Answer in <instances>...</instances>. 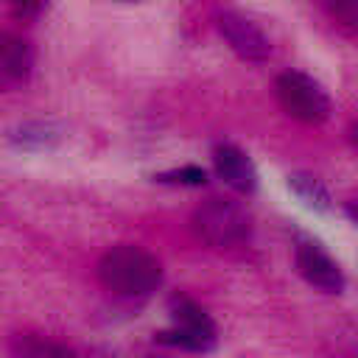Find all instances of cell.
<instances>
[{"mask_svg": "<svg viewBox=\"0 0 358 358\" xmlns=\"http://www.w3.org/2000/svg\"><path fill=\"white\" fill-rule=\"evenodd\" d=\"M98 280L117 296H145L159 288L162 266L151 252L120 243L103 252V257L98 260Z\"/></svg>", "mask_w": 358, "mask_h": 358, "instance_id": "1", "label": "cell"}, {"mask_svg": "<svg viewBox=\"0 0 358 358\" xmlns=\"http://www.w3.org/2000/svg\"><path fill=\"white\" fill-rule=\"evenodd\" d=\"M277 101L282 106V112L299 123L308 126H319L330 117L333 103L327 98V92L322 90L319 81H313L310 76L299 73V70H285L277 76Z\"/></svg>", "mask_w": 358, "mask_h": 358, "instance_id": "2", "label": "cell"}, {"mask_svg": "<svg viewBox=\"0 0 358 358\" xmlns=\"http://www.w3.org/2000/svg\"><path fill=\"white\" fill-rule=\"evenodd\" d=\"M193 229L199 232L201 241H207L210 246L227 249V246H238L249 238L252 232V218L249 213L227 199H210L207 204H201L193 213Z\"/></svg>", "mask_w": 358, "mask_h": 358, "instance_id": "3", "label": "cell"}, {"mask_svg": "<svg viewBox=\"0 0 358 358\" xmlns=\"http://www.w3.org/2000/svg\"><path fill=\"white\" fill-rule=\"evenodd\" d=\"M294 263L296 271L302 274V280L313 288H319L322 294H341L344 291V274L338 268V263L313 241H299L296 252H294Z\"/></svg>", "mask_w": 358, "mask_h": 358, "instance_id": "4", "label": "cell"}, {"mask_svg": "<svg viewBox=\"0 0 358 358\" xmlns=\"http://www.w3.org/2000/svg\"><path fill=\"white\" fill-rule=\"evenodd\" d=\"M218 31L227 39V45L243 59V62H266L271 56V42L268 36L243 14L238 11H224L218 17Z\"/></svg>", "mask_w": 358, "mask_h": 358, "instance_id": "5", "label": "cell"}, {"mask_svg": "<svg viewBox=\"0 0 358 358\" xmlns=\"http://www.w3.org/2000/svg\"><path fill=\"white\" fill-rule=\"evenodd\" d=\"M34 56L22 36L0 31V90H17L31 78Z\"/></svg>", "mask_w": 358, "mask_h": 358, "instance_id": "6", "label": "cell"}, {"mask_svg": "<svg viewBox=\"0 0 358 358\" xmlns=\"http://www.w3.org/2000/svg\"><path fill=\"white\" fill-rule=\"evenodd\" d=\"M213 165H215V173L224 179L227 187H232L235 193H255L257 168L238 145H229V143L218 145L213 151Z\"/></svg>", "mask_w": 358, "mask_h": 358, "instance_id": "7", "label": "cell"}, {"mask_svg": "<svg viewBox=\"0 0 358 358\" xmlns=\"http://www.w3.org/2000/svg\"><path fill=\"white\" fill-rule=\"evenodd\" d=\"M168 310H171V316H173V327H179V330L196 336V338L204 341L210 350L215 347V324H213L210 313H207L199 302H193V299L185 296V294H173V296L168 299Z\"/></svg>", "mask_w": 358, "mask_h": 358, "instance_id": "8", "label": "cell"}, {"mask_svg": "<svg viewBox=\"0 0 358 358\" xmlns=\"http://www.w3.org/2000/svg\"><path fill=\"white\" fill-rule=\"evenodd\" d=\"M64 137V129L53 120H28L22 126H17L8 140L17 145V148H28V151H42V148H53L59 145Z\"/></svg>", "mask_w": 358, "mask_h": 358, "instance_id": "9", "label": "cell"}, {"mask_svg": "<svg viewBox=\"0 0 358 358\" xmlns=\"http://www.w3.org/2000/svg\"><path fill=\"white\" fill-rule=\"evenodd\" d=\"M288 187L294 190V196L313 213H330L333 210V199L327 193V187L313 176V173H288Z\"/></svg>", "mask_w": 358, "mask_h": 358, "instance_id": "10", "label": "cell"}, {"mask_svg": "<svg viewBox=\"0 0 358 358\" xmlns=\"http://www.w3.org/2000/svg\"><path fill=\"white\" fill-rule=\"evenodd\" d=\"M327 14L350 34L358 31V0H324Z\"/></svg>", "mask_w": 358, "mask_h": 358, "instance_id": "11", "label": "cell"}, {"mask_svg": "<svg viewBox=\"0 0 358 358\" xmlns=\"http://www.w3.org/2000/svg\"><path fill=\"white\" fill-rule=\"evenodd\" d=\"M22 358H76L73 350L56 341H39V338H25L22 341Z\"/></svg>", "mask_w": 358, "mask_h": 358, "instance_id": "12", "label": "cell"}, {"mask_svg": "<svg viewBox=\"0 0 358 358\" xmlns=\"http://www.w3.org/2000/svg\"><path fill=\"white\" fill-rule=\"evenodd\" d=\"M154 338H157L159 344H165V347H179V350H190V352H210V347H207L204 341H199L196 336H190V333H185V330H179V327L162 330V333H157Z\"/></svg>", "mask_w": 358, "mask_h": 358, "instance_id": "13", "label": "cell"}, {"mask_svg": "<svg viewBox=\"0 0 358 358\" xmlns=\"http://www.w3.org/2000/svg\"><path fill=\"white\" fill-rule=\"evenodd\" d=\"M154 179L157 182H165V185H190V187H196V185H204L207 182V173L199 165H185V168H173V171L157 173Z\"/></svg>", "mask_w": 358, "mask_h": 358, "instance_id": "14", "label": "cell"}, {"mask_svg": "<svg viewBox=\"0 0 358 358\" xmlns=\"http://www.w3.org/2000/svg\"><path fill=\"white\" fill-rule=\"evenodd\" d=\"M344 215L358 227V201H347V204H344Z\"/></svg>", "mask_w": 358, "mask_h": 358, "instance_id": "15", "label": "cell"}, {"mask_svg": "<svg viewBox=\"0 0 358 358\" xmlns=\"http://www.w3.org/2000/svg\"><path fill=\"white\" fill-rule=\"evenodd\" d=\"M350 140H352V145L358 148V123H355V126L350 129Z\"/></svg>", "mask_w": 358, "mask_h": 358, "instance_id": "16", "label": "cell"}, {"mask_svg": "<svg viewBox=\"0 0 358 358\" xmlns=\"http://www.w3.org/2000/svg\"><path fill=\"white\" fill-rule=\"evenodd\" d=\"M145 358H165V355H145Z\"/></svg>", "mask_w": 358, "mask_h": 358, "instance_id": "17", "label": "cell"}]
</instances>
